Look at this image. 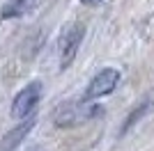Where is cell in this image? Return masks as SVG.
<instances>
[{
  "instance_id": "cell-1",
  "label": "cell",
  "mask_w": 154,
  "mask_h": 151,
  "mask_svg": "<svg viewBox=\"0 0 154 151\" xmlns=\"http://www.w3.org/2000/svg\"><path fill=\"white\" fill-rule=\"evenodd\" d=\"M103 110L90 101H67L62 105H58L53 110V124L58 128H74V126H81V124H88L90 119L99 117Z\"/></svg>"
},
{
  "instance_id": "cell-2",
  "label": "cell",
  "mask_w": 154,
  "mask_h": 151,
  "mask_svg": "<svg viewBox=\"0 0 154 151\" xmlns=\"http://www.w3.org/2000/svg\"><path fill=\"white\" fill-rule=\"evenodd\" d=\"M83 37H85V25H81V23H71L69 28L62 32V37H60V46H58L60 69L71 67V62H74L76 55H78V48H81Z\"/></svg>"
},
{
  "instance_id": "cell-3",
  "label": "cell",
  "mask_w": 154,
  "mask_h": 151,
  "mask_svg": "<svg viewBox=\"0 0 154 151\" xmlns=\"http://www.w3.org/2000/svg\"><path fill=\"white\" fill-rule=\"evenodd\" d=\"M42 82H30L26 87L21 89L19 94L14 96V103H12V117L14 119H26L35 112V108H37L39 99H42Z\"/></svg>"
},
{
  "instance_id": "cell-4",
  "label": "cell",
  "mask_w": 154,
  "mask_h": 151,
  "mask_svg": "<svg viewBox=\"0 0 154 151\" xmlns=\"http://www.w3.org/2000/svg\"><path fill=\"white\" fill-rule=\"evenodd\" d=\"M117 82H120V71H117V69H110V67H108V69H101L90 80V85H88V89H85L83 99L85 101H94V99H99V96L110 94V92L117 87Z\"/></svg>"
},
{
  "instance_id": "cell-5",
  "label": "cell",
  "mask_w": 154,
  "mask_h": 151,
  "mask_svg": "<svg viewBox=\"0 0 154 151\" xmlns=\"http://www.w3.org/2000/svg\"><path fill=\"white\" fill-rule=\"evenodd\" d=\"M32 126H35V119H28L26 124H21V126H16L14 131H9L5 138L0 140V151H12V149H16V147L26 140V135L32 131Z\"/></svg>"
},
{
  "instance_id": "cell-6",
  "label": "cell",
  "mask_w": 154,
  "mask_h": 151,
  "mask_svg": "<svg viewBox=\"0 0 154 151\" xmlns=\"http://www.w3.org/2000/svg\"><path fill=\"white\" fill-rule=\"evenodd\" d=\"M35 0H7L5 7L0 9V19H19V16H23L26 12H30V7Z\"/></svg>"
},
{
  "instance_id": "cell-7",
  "label": "cell",
  "mask_w": 154,
  "mask_h": 151,
  "mask_svg": "<svg viewBox=\"0 0 154 151\" xmlns=\"http://www.w3.org/2000/svg\"><path fill=\"white\" fill-rule=\"evenodd\" d=\"M152 101H154V94H149V99H145V101L140 103V105H138V108L134 110V112H131V117L127 119V124H124V128H122V131H127V128H129L131 124H134L136 119H140V117H143V112H145V110L149 108V103H152Z\"/></svg>"
},
{
  "instance_id": "cell-8",
  "label": "cell",
  "mask_w": 154,
  "mask_h": 151,
  "mask_svg": "<svg viewBox=\"0 0 154 151\" xmlns=\"http://www.w3.org/2000/svg\"><path fill=\"white\" fill-rule=\"evenodd\" d=\"M83 5H97V2H101V0H81Z\"/></svg>"
}]
</instances>
